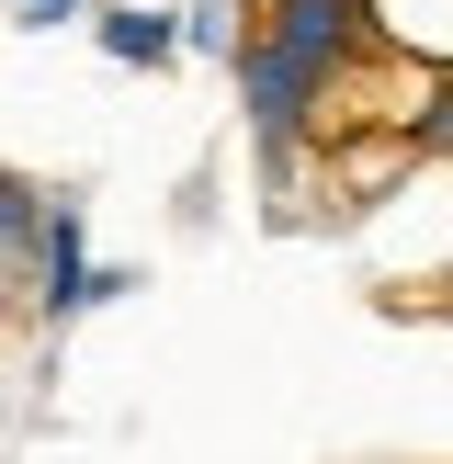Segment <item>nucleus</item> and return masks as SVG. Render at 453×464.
Masks as SVG:
<instances>
[{"mask_svg":"<svg viewBox=\"0 0 453 464\" xmlns=\"http://www.w3.org/2000/svg\"><path fill=\"white\" fill-rule=\"evenodd\" d=\"M226 57H238V102H249L261 159L294 170V148L329 125L352 57H374V23H362V0H261V23Z\"/></svg>","mask_w":453,"mask_h":464,"instance_id":"1","label":"nucleus"},{"mask_svg":"<svg viewBox=\"0 0 453 464\" xmlns=\"http://www.w3.org/2000/svg\"><path fill=\"white\" fill-rule=\"evenodd\" d=\"M34 238H45V193L0 170V317L34 306Z\"/></svg>","mask_w":453,"mask_h":464,"instance_id":"2","label":"nucleus"},{"mask_svg":"<svg viewBox=\"0 0 453 464\" xmlns=\"http://www.w3.org/2000/svg\"><path fill=\"white\" fill-rule=\"evenodd\" d=\"M170 45H181V23H170V12H125V0L102 12V57H125V68H159Z\"/></svg>","mask_w":453,"mask_h":464,"instance_id":"3","label":"nucleus"},{"mask_svg":"<svg viewBox=\"0 0 453 464\" xmlns=\"http://www.w3.org/2000/svg\"><path fill=\"white\" fill-rule=\"evenodd\" d=\"M68 12H80V0H23V23H68Z\"/></svg>","mask_w":453,"mask_h":464,"instance_id":"4","label":"nucleus"}]
</instances>
